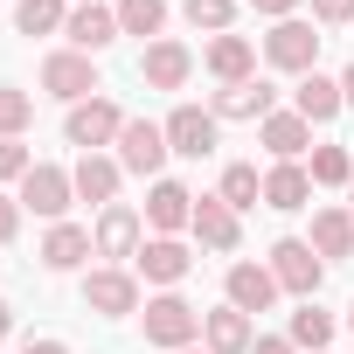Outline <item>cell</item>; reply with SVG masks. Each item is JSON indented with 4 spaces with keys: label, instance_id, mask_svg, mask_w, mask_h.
<instances>
[{
    "label": "cell",
    "instance_id": "4",
    "mask_svg": "<svg viewBox=\"0 0 354 354\" xmlns=\"http://www.w3.org/2000/svg\"><path fill=\"white\" fill-rule=\"evenodd\" d=\"M118 132H125V111H118L111 97H84V104H70V118H63V139L84 146V153L118 146Z\"/></svg>",
    "mask_w": 354,
    "mask_h": 354
},
{
    "label": "cell",
    "instance_id": "26",
    "mask_svg": "<svg viewBox=\"0 0 354 354\" xmlns=\"http://www.w3.org/2000/svg\"><path fill=\"white\" fill-rule=\"evenodd\" d=\"M292 347H306V354H326V340H333V313L319 306V299H306L299 313H292V333H285Z\"/></svg>",
    "mask_w": 354,
    "mask_h": 354
},
{
    "label": "cell",
    "instance_id": "18",
    "mask_svg": "<svg viewBox=\"0 0 354 354\" xmlns=\"http://www.w3.org/2000/svg\"><path fill=\"white\" fill-rule=\"evenodd\" d=\"M195 223V195L181 188V181H153V195H146V230L153 236H174V230H188Z\"/></svg>",
    "mask_w": 354,
    "mask_h": 354
},
{
    "label": "cell",
    "instance_id": "43",
    "mask_svg": "<svg viewBox=\"0 0 354 354\" xmlns=\"http://www.w3.org/2000/svg\"><path fill=\"white\" fill-rule=\"evenodd\" d=\"M347 326H354V306H347Z\"/></svg>",
    "mask_w": 354,
    "mask_h": 354
},
{
    "label": "cell",
    "instance_id": "44",
    "mask_svg": "<svg viewBox=\"0 0 354 354\" xmlns=\"http://www.w3.org/2000/svg\"><path fill=\"white\" fill-rule=\"evenodd\" d=\"M70 8H84V0H70Z\"/></svg>",
    "mask_w": 354,
    "mask_h": 354
},
{
    "label": "cell",
    "instance_id": "37",
    "mask_svg": "<svg viewBox=\"0 0 354 354\" xmlns=\"http://www.w3.org/2000/svg\"><path fill=\"white\" fill-rule=\"evenodd\" d=\"M250 8H257V15H271V21H292L299 0H250Z\"/></svg>",
    "mask_w": 354,
    "mask_h": 354
},
{
    "label": "cell",
    "instance_id": "20",
    "mask_svg": "<svg viewBox=\"0 0 354 354\" xmlns=\"http://www.w3.org/2000/svg\"><path fill=\"white\" fill-rule=\"evenodd\" d=\"M202 63H209L216 84H243V77H257V42L250 35H216Z\"/></svg>",
    "mask_w": 354,
    "mask_h": 354
},
{
    "label": "cell",
    "instance_id": "10",
    "mask_svg": "<svg viewBox=\"0 0 354 354\" xmlns=\"http://www.w3.org/2000/svg\"><path fill=\"white\" fill-rule=\"evenodd\" d=\"M195 77V56H188V42H146V56H139V84L146 91H181Z\"/></svg>",
    "mask_w": 354,
    "mask_h": 354
},
{
    "label": "cell",
    "instance_id": "13",
    "mask_svg": "<svg viewBox=\"0 0 354 354\" xmlns=\"http://www.w3.org/2000/svg\"><path fill=\"white\" fill-rule=\"evenodd\" d=\"M209 111H216V118H250V125H264V118L278 111V91H271L264 77H243V84H223Z\"/></svg>",
    "mask_w": 354,
    "mask_h": 354
},
{
    "label": "cell",
    "instance_id": "27",
    "mask_svg": "<svg viewBox=\"0 0 354 354\" xmlns=\"http://www.w3.org/2000/svg\"><path fill=\"white\" fill-rule=\"evenodd\" d=\"M216 195L243 216V209H257V202H264V174H257L250 160H236V167H223V188H216Z\"/></svg>",
    "mask_w": 354,
    "mask_h": 354
},
{
    "label": "cell",
    "instance_id": "7",
    "mask_svg": "<svg viewBox=\"0 0 354 354\" xmlns=\"http://www.w3.org/2000/svg\"><path fill=\"white\" fill-rule=\"evenodd\" d=\"M42 91L63 97V104H84V97H97L104 84H97V63H91L84 49H56V56H42Z\"/></svg>",
    "mask_w": 354,
    "mask_h": 354
},
{
    "label": "cell",
    "instance_id": "35",
    "mask_svg": "<svg viewBox=\"0 0 354 354\" xmlns=\"http://www.w3.org/2000/svg\"><path fill=\"white\" fill-rule=\"evenodd\" d=\"M15 230H21V202L0 195V243H15Z\"/></svg>",
    "mask_w": 354,
    "mask_h": 354
},
{
    "label": "cell",
    "instance_id": "9",
    "mask_svg": "<svg viewBox=\"0 0 354 354\" xmlns=\"http://www.w3.org/2000/svg\"><path fill=\"white\" fill-rule=\"evenodd\" d=\"M91 243H97V257H139V243H146V216L139 209H125V202H111L104 216H97V230H91Z\"/></svg>",
    "mask_w": 354,
    "mask_h": 354
},
{
    "label": "cell",
    "instance_id": "23",
    "mask_svg": "<svg viewBox=\"0 0 354 354\" xmlns=\"http://www.w3.org/2000/svg\"><path fill=\"white\" fill-rule=\"evenodd\" d=\"M84 257H97L91 230H77V223H49V236H42V264H49V271H77Z\"/></svg>",
    "mask_w": 354,
    "mask_h": 354
},
{
    "label": "cell",
    "instance_id": "11",
    "mask_svg": "<svg viewBox=\"0 0 354 354\" xmlns=\"http://www.w3.org/2000/svg\"><path fill=\"white\" fill-rule=\"evenodd\" d=\"M216 111H202V104H174V118H167V146L181 153V160H209L216 153Z\"/></svg>",
    "mask_w": 354,
    "mask_h": 354
},
{
    "label": "cell",
    "instance_id": "39",
    "mask_svg": "<svg viewBox=\"0 0 354 354\" xmlns=\"http://www.w3.org/2000/svg\"><path fill=\"white\" fill-rule=\"evenodd\" d=\"M8 333H15V306H8V299H0V340H8Z\"/></svg>",
    "mask_w": 354,
    "mask_h": 354
},
{
    "label": "cell",
    "instance_id": "2",
    "mask_svg": "<svg viewBox=\"0 0 354 354\" xmlns=\"http://www.w3.org/2000/svg\"><path fill=\"white\" fill-rule=\"evenodd\" d=\"M146 340L153 347H167V354H181V347H195L202 340V313L181 299V292H160V299H146Z\"/></svg>",
    "mask_w": 354,
    "mask_h": 354
},
{
    "label": "cell",
    "instance_id": "1",
    "mask_svg": "<svg viewBox=\"0 0 354 354\" xmlns=\"http://www.w3.org/2000/svg\"><path fill=\"white\" fill-rule=\"evenodd\" d=\"M271 278H278V292H292V299L306 306V299H319V285H326V257H319L306 236H278V243H271Z\"/></svg>",
    "mask_w": 354,
    "mask_h": 354
},
{
    "label": "cell",
    "instance_id": "30",
    "mask_svg": "<svg viewBox=\"0 0 354 354\" xmlns=\"http://www.w3.org/2000/svg\"><path fill=\"white\" fill-rule=\"evenodd\" d=\"M313 188H347L354 181V160H347V146H313Z\"/></svg>",
    "mask_w": 354,
    "mask_h": 354
},
{
    "label": "cell",
    "instance_id": "8",
    "mask_svg": "<svg viewBox=\"0 0 354 354\" xmlns=\"http://www.w3.org/2000/svg\"><path fill=\"white\" fill-rule=\"evenodd\" d=\"M188 271H195V250H188L181 236H146L139 257H132V278H146V285H160V292H174Z\"/></svg>",
    "mask_w": 354,
    "mask_h": 354
},
{
    "label": "cell",
    "instance_id": "14",
    "mask_svg": "<svg viewBox=\"0 0 354 354\" xmlns=\"http://www.w3.org/2000/svg\"><path fill=\"white\" fill-rule=\"evenodd\" d=\"M63 35H70V49L97 56V49H111V42H118V8H97V0H84V8H70Z\"/></svg>",
    "mask_w": 354,
    "mask_h": 354
},
{
    "label": "cell",
    "instance_id": "24",
    "mask_svg": "<svg viewBox=\"0 0 354 354\" xmlns=\"http://www.w3.org/2000/svg\"><path fill=\"white\" fill-rule=\"evenodd\" d=\"M257 139L271 146V160H299V153L313 146V125H306L299 111H271V118L257 125Z\"/></svg>",
    "mask_w": 354,
    "mask_h": 354
},
{
    "label": "cell",
    "instance_id": "41",
    "mask_svg": "<svg viewBox=\"0 0 354 354\" xmlns=\"http://www.w3.org/2000/svg\"><path fill=\"white\" fill-rule=\"evenodd\" d=\"M347 209H354V181H347Z\"/></svg>",
    "mask_w": 354,
    "mask_h": 354
},
{
    "label": "cell",
    "instance_id": "15",
    "mask_svg": "<svg viewBox=\"0 0 354 354\" xmlns=\"http://www.w3.org/2000/svg\"><path fill=\"white\" fill-rule=\"evenodd\" d=\"M188 230H195L202 250H223V257H230L236 236H243V230H236V209H230L223 195H195V223H188Z\"/></svg>",
    "mask_w": 354,
    "mask_h": 354
},
{
    "label": "cell",
    "instance_id": "6",
    "mask_svg": "<svg viewBox=\"0 0 354 354\" xmlns=\"http://www.w3.org/2000/svg\"><path fill=\"white\" fill-rule=\"evenodd\" d=\"M264 63L271 70H292V77H313L319 70V35H313V21H278L271 35H264Z\"/></svg>",
    "mask_w": 354,
    "mask_h": 354
},
{
    "label": "cell",
    "instance_id": "32",
    "mask_svg": "<svg viewBox=\"0 0 354 354\" xmlns=\"http://www.w3.org/2000/svg\"><path fill=\"white\" fill-rule=\"evenodd\" d=\"M188 28H209V35H230V21H236V0H188Z\"/></svg>",
    "mask_w": 354,
    "mask_h": 354
},
{
    "label": "cell",
    "instance_id": "31",
    "mask_svg": "<svg viewBox=\"0 0 354 354\" xmlns=\"http://www.w3.org/2000/svg\"><path fill=\"white\" fill-rule=\"evenodd\" d=\"M28 125H35V97L15 91V84H0V139H21Z\"/></svg>",
    "mask_w": 354,
    "mask_h": 354
},
{
    "label": "cell",
    "instance_id": "16",
    "mask_svg": "<svg viewBox=\"0 0 354 354\" xmlns=\"http://www.w3.org/2000/svg\"><path fill=\"white\" fill-rule=\"evenodd\" d=\"M223 285H230V306H236V313H250V319L278 306V278H271V264H230V278H223Z\"/></svg>",
    "mask_w": 354,
    "mask_h": 354
},
{
    "label": "cell",
    "instance_id": "25",
    "mask_svg": "<svg viewBox=\"0 0 354 354\" xmlns=\"http://www.w3.org/2000/svg\"><path fill=\"white\" fill-rule=\"evenodd\" d=\"M306 243H313L326 264H333V257H354V209H319Z\"/></svg>",
    "mask_w": 354,
    "mask_h": 354
},
{
    "label": "cell",
    "instance_id": "29",
    "mask_svg": "<svg viewBox=\"0 0 354 354\" xmlns=\"http://www.w3.org/2000/svg\"><path fill=\"white\" fill-rule=\"evenodd\" d=\"M167 28V0H118V35H153Z\"/></svg>",
    "mask_w": 354,
    "mask_h": 354
},
{
    "label": "cell",
    "instance_id": "19",
    "mask_svg": "<svg viewBox=\"0 0 354 354\" xmlns=\"http://www.w3.org/2000/svg\"><path fill=\"white\" fill-rule=\"evenodd\" d=\"M250 340H257L250 313H236V306L202 313V347H209V354H250Z\"/></svg>",
    "mask_w": 354,
    "mask_h": 354
},
{
    "label": "cell",
    "instance_id": "38",
    "mask_svg": "<svg viewBox=\"0 0 354 354\" xmlns=\"http://www.w3.org/2000/svg\"><path fill=\"white\" fill-rule=\"evenodd\" d=\"M21 354H70V347H63V340H28Z\"/></svg>",
    "mask_w": 354,
    "mask_h": 354
},
{
    "label": "cell",
    "instance_id": "36",
    "mask_svg": "<svg viewBox=\"0 0 354 354\" xmlns=\"http://www.w3.org/2000/svg\"><path fill=\"white\" fill-rule=\"evenodd\" d=\"M250 354H299V347H292L285 333H257V340H250Z\"/></svg>",
    "mask_w": 354,
    "mask_h": 354
},
{
    "label": "cell",
    "instance_id": "28",
    "mask_svg": "<svg viewBox=\"0 0 354 354\" xmlns=\"http://www.w3.org/2000/svg\"><path fill=\"white\" fill-rule=\"evenodd\" d=\"M63 21H70V0H21L15 8L21 35H63Z\"/></svg>",
    "mask_w": 354,
    "mask_h": 354
},
{
    "label": "cell",
    "instance_id": "33",
    "mask_svg": "<svg viewBox=\"0 0 354 354\" xmlns=\"http://www.w3.org/2000/svg\"><path fill=\"white\" fill-rule=\"evenodd\" d=\"M28 167H35V153H28L21 139H0V188H8V181L21 188V181H28Z\"/></svg>",
    "mask_w": 354,
    "mask_h": 354
},
{
    "label": "cell",
    "instance_id": "21",
    "mask_svg": "<svg viewBox=\"0 0 354 354\" xmlns=\"http://www.w3.org/2000/svg\"><path fill=\"white\" fill-rule=\"evenodd\" d=\"M292 111L306 118V125H326V118H340L347 111V97H340V77H299V91H292Z\"/></svg>",
    "mask_w": 354,
    "mask_h": 354
},
{
    "label": "cell",
    "instance_id": "5",
    "mask_svg": "<svg viewBox=\"0 0 354 354\" xmlns=\"http://www.w3.org/2000/svg\"><path fill=\"white\" fill-rule=\"evenodd\" d=\"M167 125H153V118H125V132H118V167L125 174H146V181H167Z\"/></svg>",
    "mask_w": 354,
    "mask_h": 354
},
{
    "label": "cell",
    "instance_id": "22",
    "mask_svg": "<svg viewBox=\"0 0 354 354\" xmlns=\"http://www.w3.org/2000/svg\"><path fill=\"white\" fill-rule=\"evenodd\" d=\"M306 202H313V174H306L299 160H278V167L264 174V209L292 216V209H306Z\"/></svg>",
    "mask_w": 354,
    "mask_h": 354
},
{
    "label": "cell",
    "instance_id": "3",
    "mask_svg": "<svg viewBox=\"0 0 354 354\" xmlns=\"http://www.w3.org/2000/svg\"><path fill=\"white\" fill-rule=\"evenodd\" d=\"M15 202H21L28 216H42V223H63V216H70V202H77V181H70V167H49V160H35Z\"/></svg>",
    "mask_w": 354,
    "mask_h": 354
},
{
    "label": "cell",
    "instance_id": "17",
    "mask_svg": "<svg viewBox=\"0 0 354 354\" xmlns=\"http://www.w3.org/2000/svg\"><path fill=\"white\" fill-rule=\"evenodd\" d=\"M70 181H77V202L111 209V202H118V181H125V167H118L111 153H84V160L70 167Z\"/></svg>",
    "mask_w": 354,
    "mask_h": 354
},
{
    "label": "cell",
    "instance_id": "12",
    "mask_svg": "<svg viewBox=\"0 0 354 354\" xmlns=\"http://www.w3.org/2000/svg\"><path fill=\"white\" fill-rule=\"evenodd\" d=\"M84 306L104 313V319H125V313H139V278L118 271V264H111V271H91V278H84Z\"/></svg>",
    "mask_w": 354,
    "mask_h": 354
},
{
    "label": "cell",
    "instance_id": "40",
    "mask_svg": "<svg viewBox=\"0 0 354 354\" xmlns=\"http://www.w3.org/2000/svg\"><path fill=\"white\" fill-rule=\"evenodd\" d=\"M340 97H347V104H354V63H347V70H340Z\"/></svg>",
    "mask_w": 354,
    "mask_h": 354
},
{
    "label": "cell",
    "instance_id": "42",
    "mask_svg": "<svg viewBox=\"0 0 354 354\" xmlns=\"http://www.w3.org/2000/svg\"><path fill=\"white\" fill-rule=\"evenodd\" d=\"M181 354H209V347H181Z\"/></svg>",
    "mask_w": 354,
    "mask_h": 354
},
{
    "label": "cell",
    "instance_id": "34",
    "mask_svg": "<svg viewBox=\"0 0 354 354\" xmlns=\"http://www.w3.org/2000/svg\"><path fill=\"white\" fill-rule=\"evenodd\" d=\"M313 21L319 28H347L354 21V0H313Z\"/></svg>",
    "mask_w": 354,
    "mask_h": 354
}]
</instances>
